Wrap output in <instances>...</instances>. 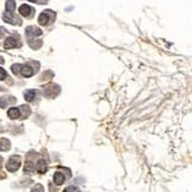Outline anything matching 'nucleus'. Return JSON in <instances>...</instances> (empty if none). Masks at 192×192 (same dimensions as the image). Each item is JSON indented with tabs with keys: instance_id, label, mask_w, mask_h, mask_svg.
<instances>
[{
	"instance_id": "nucleus-1",
	"label": "nucleus",
	"mask_w": 192,
	"mask_h": 192,
	"mask_svg": "<svg viewBox=\"0 0 192 192\" xmlns=\"http://www.w3.org/2000/svg\"><path fill=\"white\" fill-rule=\"evenodd\" d=\"M19 165H20L19 156H11L10 160H8L7 164H6V169H7L10 172H13V171H16V170L19 169Z\"/></svg>"
},
{
	"instance_id": "nucleus-2",
	"label": "nucleus",
	"mask_w": 192,
	"mask_h": 192,
	"mask_svg": "<svg viewBox=\"0 0 192 192\" xmlns=\"http://www.w3.org/2000/svg\"><path fill=\"white\" fill-rule=\"evenodd\" d=\"M26 33H27V36H29V37H32V36H40V35H42V31L39 30L38 27L30 26V27H27Z\"/></svg>"
},
{
	"instance_id": "nucleus-3",
	"label": "nucleus",
	"mask_w": 192,
	"mask_h": 192,
	"mask_svg": "<svg viewBox=\"0 0 192 192\" xmlns=\"http://www.w3.org/2000/svg\"><path fill=\"white\" fill-rule=\"evenodd\" d=\"M31 11H32V8L29 5H21L19 7V13L24 17H27L31 13Z\"/></svg>"
},
{
	"instance_id": "nucleus-4",
	"label": "nucleus",
	"mask_w": 192,
	"mask_h": 192,
	"mask_svg": "<svg viewBox=\"0 0 192 192\" xmlns=\"http://www.w3.org/2000/svg\"><path fill=\"white\" fill-rule=\"evenodd\" d=\"M7 115L10 119H12V120H14V119H19V109H17V108H10L8 109V112H7Z\"/></svg>"
},
{
	"instance_id": "nucleus-5",
	"label": "nucleus",
	"mask_w": 192,
	"mask_h": 192,
	"mask_svg": "<svg viewBox=\"0 0 192 192\" xmlns=\"http://www.w3.org/2000/svg\"><path fill=\"white\" fill-rule=\"evenodd\" d=\"M49 14H48V12H43V13H40V16H39L38 18V23L40 25H46L48 23H49Z\"/></svg>"
},
{
	"instance_id": "nucleus-6",
	"label": "nucleus",
	"mask_w": 192,
	"mask_h": 192,
	"mask_svg": "<svg viewBox=\"0 0 192 192\" xmlns=\"http://www.w3.org/2000/svg\"><path fill=\"white\" fill-rule=\"evenodd\" d=\"M32 74H33V70L30 68V67H27V65H23L21 67V75L25 77H30L32 76Z\"/></svg>"
},
{
	"instance_id": "nucleus-7",
	"label": "nucleus",
	"mask_w": 192,
	"mask_h": 192,
	"mask_svg": "<svg viewBox=\"0 0 192 192\" xmlns=\"http://www.w3.org/2000/svg\"><path fill=\"white\" fill-rule=\"evenodd\" d=\"M36 170L39 173H45V171H46V163L44 160H39L37 163V165H36Z\"/></svg>"
},
{
	"instance_id": "nucleus-8",
	"label": "nucleus",
	"mask_w": 192,
	"mask_h": 192,
	"mask_svg": "<svg viewBox=\"0 0 192 192\" xmlns=\"http://www.w3.org/2000/svg\"><path fill=\"white\" fill-rule=\"evenodd\" d=\"M16 10V1L14 0H7L6 1V11L7 12H13Z\"/></svg>"
},
{
	"instance_id": "nucleus-9",
	"label": "nucleus",
	"mask_w": 192,
	"mask_h": 192,
	"mask_svg": "<svg viewBox=\"0 0 192 192\" xmlns=\"http://www.w3.org/2000/svg\"><path fill=\"white\" fill-rule=\"evenodd\" d=\"M5 48L6 49H12V48H14L16 46V39L14 38H7L5 40Z\"/></svg>"
},
{
	"instance_id": "nucleus-10",
	"label": "nucleus",
	"mask_w": 192,
	"mask_h": 192,
	"mask_svg": "<svg viewBox=\"0 0 192 192\" xmlns=\"http://www.w3.org/2000/svg\"><path fill=\"white\" fill-rule=\"evenodd\" d=\"M55 183H56L57 185H60V184L64 183V175H63L60 172L55 173Z\"/></svg>"
},
{
	"instance_id": "nucleus-11",
	"label": "nucleus",
	"mask_w": 192,
	"mask_h": 192,
	"mask_svg": "<svg viewBox=\"0 0 192 192\" xmlns=\"http://www.w3.org/2000/svg\"><path fill=\"white\" fill-rule=\"evenodd\" d=\"M24 97H25V100L26 101H32L33 98H35V95H36V93H35V90H27V91H25V94H24Z\"/></svg>"
},
{
	"instance_id": "nucleus-12",
	"label": "nucleus",
	"mask_w": 192,
	"mask_h": 192,
	"mask_svg": "<svg viewBox=\"0 0 192 192\" xmlns=\"http://www.w3.org/2000/svg\"><path fill=\"white\" fill-rule=\"evenodd\" d=\"M24 171L27 173H31L32 171H33V167H32V164H30V163H27L26 164V166L24 167Z\"/></svg>"
},
{
	"instance_id": "nucleus-13",
	"label": "nucleus",
	"mask_w": 192,
	"mask_h": 192,
	"mask_svg": "<svg viewBox=\"0 0 192 192\" xmlns=\"http://www.w3.org/2000/svg\"><path fill=\"white\" fill-rule=\"evenodd\" d=\"M31 192H44V189H43V186L42 185H36L33 189H32V191Z\"/></svg>"
},
{
	"instance_id": "nucleus-14",
	"label": "nucleus",
	"mask_w": 192,
	"mask_h": 192,
	"mask_svg": "<svg viewBox=\"0 0 192 192\" xmlns=\"http://www.w3.org/2000/svg\"><path fill=\"white\" fill-rule=\"evenodd\" d=\"M19 64H16V65H13L12 67V71L14 73V74H18V71H19Z\"/></svg>"
},
{
	"instance_id": "nucleus-15",
	"label": "nucleus",
	"mask_w": 192,
	"mask_h": 192,
	"mask_svg": "<svg viewBox=\"0 0 192 192\" xmlns=\"http://www.w3.org/2000/svg\"><path fill=\"white\" fill-rule=\"evenodd\" d=\"M63 192H77V189H76V187H73V186H71V187H68V189H65V190H64Z\"/></svg>"
},
{
	"instance_id": "nucleus-16",
	"label": "nucleus",
	"mask_w": 192,
	"mask_h": 192,
	"mask_svg": "<svg viewBox=\"0 0 192 192\" xmlns=\"http://www.w3.org/2000/svg\"><path fill=\"white\" fill-rule=\"evenodd\" d=\"M5 78V73H4V69H1V79Z\"/></svg>"
},
{
	"instance_id": "nucleus-17",
	"label": "nucleus",
	"mask_w": 192,
	"mask_h": 192,
	"mask_svg": "<svg viewBox=\"0 0 192 192\" xmlns=\"http://www.w3.org/2000/svg\"><path fill=\"white\" fill-rule=\"evenodd\" d=\"M30 1H33V2H35V1H37V2H40L39 0H30Z\"/></svg>"
}]
</instances>
